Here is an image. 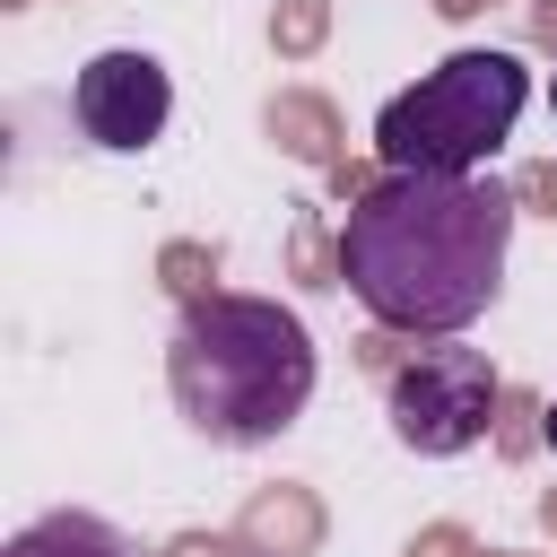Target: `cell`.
Returning a JSON list of instances; mask_svg holds the SVG:
<instances>
[{"instance_id": "6da1fadb", "label": "cell", "mask_w": 557, "mask_h": 557, "mask_svg": "<svg viewBox=\"0 0 557 557\" xmlns=\"http://www.w3.org/2000/svg\"><path fill=\"white\" fill-rule=\"evenodd\" d=\"M513 200L479 174H383L339 226V287L383 331H470L505 287Z\"/></svg>"}, {"instance_id": "7a4b0ae2", "label": "cell", "mask_w": 557, "mask_h": 557, "mask_svg": "<svg viewBox=\"0 0 557 557\" xmlns=\"http://www.w3.org/2000/svg\"><path fill=\"white\" fill-rule=\"evenodd\" d=\"M165 383L191 435L209 444H270L313 400V331L278 296H191Z\"/></svg>"}, {"instance_id": "3957f363", "label": "cell", "mask_w": 557, "mask_h": 557, "mask_svg": "<svg viewBox=\"0 0 557 557\" xmlns=\"http://www.w3.org/2000/svg\"><path fill=\"white\" fill-rule=\"evenodd\" d=\"M522 104H531V70L513 52L496 44L453 52L374 113V157L383 174H470L513 139Z\"/></svg>"}, {"instance_id": "277c9868", "label": "cell", "mask_w": 557, "mask_h": 557, "mask_svg": "<svg viewBox=\"0 0 557 557\" xmlns=\"http://www.w3.org/2000/svg\"><path fill=\"white\" fill-rule=\"evenodd\" d=\"M496 409H505V383L487 374L479 348H418L409 366H392V435L426 461L470 453Z\"/></svg>"}, {"instance_id": "5b68a950", "label": "cell", "mask_w": 557, "mask_h": 557, "mask_svg": "<svg viewBox=\"0 0 557 557\" xmlns=\"http://www.w3.org/2000/svg\"><path fill=\"white\" fill-rule=\"evenodd\" d=\"M70 113H78V131L96 139V148H113V157H131V148H148L157 131H165V113H174V87H165V61L157 52H96L87 70H78V87H70Z\"/></svg>"}, {"instance_id": "8992f818", "label": "cell", "mask_w": 557, "mask_h": 557, "mask_svg": "<svg viewBox=\"0 0 557 557\" xmlns=\"http://www.w3.org/2000/svg\"><path fill=\"white\" fill-rule=\"evenodd\" d=\"M9 557H131V548H122V531L96 522V513H44L35 531L9 540Z\"/></svg>"}, {"instance_id": "52a82bcc", "label": "cell", "mask_w": 557, "mask_h": 557, "mask_svg": "<svg viewBox=\"0 0 557 557\" xmlns=\"http://www.w3.org/2000/svg\"><path fill=\"white\" fill-rule=\"evenodd\" d=\"M244 540H252V548H278V540H287V548H305V540H313V505H296V496H287V505H278V496H261V505L244 513Z\"/></svg>"}, {"instance_id": "ba28073f", "label": "cell", "mask_w": 557, "mask_h": 557, "mask_svg": "<svg viewBox=\"0 0 557 557\" xmlns=\"http://www.w3.org/2000/svg\"><path fill=\"white\" fill-rule=\"evenodd\" d=\"M270 131H287V148H296V157H331V113H322V104H305V96L270 104Z\"/></svg>"}, {"instance_id": "9c48e42d", "label": "cell", "mask_w": 557, "mask_h": 557, "mask_svg": "<svg viewBox=\"0 0 557 557\" xmlns=\"http://www.w3.org/2000/svg\"><path fill=\"white\" fill-rule=\"evenodd\" d=\"M278 35H287V52H305V44H313V35H322V9H313V0H296V9H287V26H278Z\"/></svg>"}, {"instance_id": "30bf717a", "label": "cell", "mask_w": 557, "mask_h": 557, "mask_svg": "<svg viewBox=\"0 0 557 557\" xmlns=\"http://www.w3.org/2000/svg\"><path fill=\"white\" fill-rule=\"evenodd\" d=\"M522 191H531V200H548V218H557V174H548V165H540V174H522Z\"/></svg>"}, {"instance_id": "8fae6325", "label": "cell", "mask_w": 557, "mask_h": 557, "mask_svg": "<svg viewBox=\"0 0 557 557\" xmlns=\"http://www.w3.org/2000/svg\"><path fill=\"white\" fill-rule=\"evenodd\" d=\"M409 557H461V531H435V540H418Z\"/></svg>"}, {"instance_id": "7c38bea8", "label": "cell", "mask_w": 557, "mask_h": 557, "mask_svg": "<svg viewBox=\"0 0 557 557\" xmlns=\"http://www.w3.org/2000/svg\"><path fill=\"white\" fill-rule=\"evenodd\" d=\"M174 557H226V548H218V540H183Z\"/></svg>"}, {"instance_id": "4fadbf2b", "label": "cell", "mask_w": 557, "mask_h": 557, "mask_svg": "<svg viewBox=\"0 0 557 557\" xmlns=\"http://www.w3.org/2000/svg\"><path fill=\"white\" fill-rule=\"evenodd\" d=\"M435 9H444V17H470V9H487V0H435Z\"/></svg>"}, {"instance_id": "5bb4252c", "label": "cell", "mask_w": 557, "mask_h": 557, "mask_svg": "<svg viewBox=\"0 0 557 557\" xmlns=\"http://www.w3.org/2000/svg\"><path fill=\"white\" fill-rule=\"evenodd\" d=\"M548 444H557V409H548Z\"/></svg>"}, {"instance_id": "9a60e30c", "label": "cell", "mask_w": 557, "mask_h": 557, "mask_svg": "<svg viewBox=\"0 0 557 557\" xmlns=\"http://www.w3.org/2000/svg\"><path fill=\"white\" fill-rule=\"evenodd\" d=\"M548 104H557V78H548Z\"/></svg>"}]
</instances>
